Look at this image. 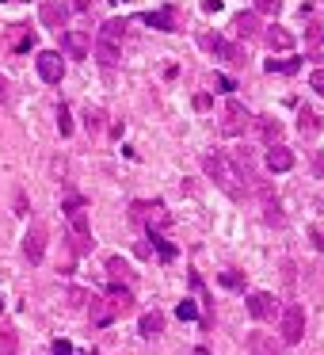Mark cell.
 <instances>
[{"instance_id": "obj_1", "label": "cell", "mask_w": 324, "mask_h": 355, "mask_svg": "<svg viewBox=\"0 0 324 355\" xmlns=\"http://www.w3.org/2000/svg\"><path fill=\"white\" fill-rule=\"evenodd\" d=\"M202 168H206V176L214 180L229 199H244V195H248V184H240L237 168L229 164V157H225V153H217V149H214V153H202Z\"/></svg>"}, {"instance_id": "obj_2", "label": "cell", "mask_w": 324, "mask_h": 355, "mask_svg": "<svg viewBox=\"0 0 324 355\" xmlns=\"http://www.w3.org/2000/svg\"><path fill=\"white\" fill-rule=\"evenodd\" d=\"M123 31H126V24L107 19V24L100 27V35H96V42H92L96 58H100L107 69H111V65H118V54H123Z\"/></svg>"}, {"instance_id": "obj_3", "label": "cell", "mask_w": 324, "mask_h": 355, "mask_svg": "<svg viewBox=\"0 0 324 355\" xmlns=\"http://www.w3.org/2000/svg\"><path fill=\"white\" fill-rule=\"evenodd\" d=\"M278 336H282V344H298V340L305 336V309L286 306L282 313H278Z\"/></svg>"}, {"instance_id": "obj_4", "label": "cell", "mask_w": 324, "mask_h": 355, "mask_svg": "<svg viewBox=\"0 0 324 355\" xmlns=\"http://www.w3.org/2000/svg\"><path fill=\"white\" fill-rule=\"evenodd\" d=\"M248 123H252V115L244 111V103H240V100H229V103H225V123H222V134H225V138H240V134L248 130Z\"/></svg>"}, {"instance_id": "obj_5", "label": "cell", "mask_w": 324, "mask_h": 355, "mask_svg": "<svg viewBox=\"0 0 324 355\" xmlns=\"http://www.w3.org/2000/svg\"><path fill=\"white\" fill-rule=\"evenodd\" d=\"M69 233H73V248H77V256H84L88 248H92V230H88L84 207H80V210H69Z\"/></svg>"}, {"instance_id": "obj_6", "label": "cell", "mask_w": 324, "mask_h": 355, "mask_svg": "<svg viewBox=\"0 0 324 355\" xmlns=\"http://www.w3.org/2000/svg\"><path fill=\"white\" fill-rule=\"evenodd\" d=\"M134 222H145L149 230H164L172 222L164 202H134Z\"/></svg>"}, {"instance_id": "obj_7", "label": "cell", "mask_w": 324, "mask_h": 355, "mask_svg": "<svg viewBox=\"0 0 324 355\" xmlns=\"http://www.w3.org/2000/svg\"><path fill=\"white\" fill-rule=\"evenodd\" d=\"M24 256L31 263H42V256H46V225L42 222H31V230L24 237Z\"/></svg>"}, {"instance_id": "obj_8", "label": "cell", "mask_w": 324, "mask_h": 355, "mask_svg": "<svg viewBox=\"0 0 324 355\" xmlns=\"http://www.w3.org/2000/svg\"><path fill=\"white\" fill-rule=\"evenodd\" d=\"M39 77L46 80V85H62L65 62H62V54H57V50H42V54H39Z\"/></svg>"}, {"instance_id": "obj_9", "label": "cell", "mask_w": 324, "mask_h": 355, "mask_svg": "<svg viewBox=\"0 0 324 355\" xmlns=\"http://www.w3.org/2000/svg\"><path fill=\"white\" fill-rule=\"evenodd\" d=\"M39 19L46 27H54V31H65V24H69V4H62V0H42Z\"/></svg>"}, {"instance_id": "obj_10", "label": "cell", "mask_w": 324, "mask_h": 355, "mask_svg": "<svg viewBox=\"0 0 324 355\" xmlns=\"http://www.w3.org/2000/svg\"><path fill=\"white\" fill-rule=\"evenodd\" d=\"M62 50L80 62V58L92 54V35H88V31H65V35H62Z\"/></svg>"}, {"instance_id": "obj_11", "label": "cell", "mask_w": 324, "mask_h": 355, "mask_svg": "<svg viewBox=\"0 0 324 355\" xmlns=\"http://www.w3.org/2000/svg\"><path fill=\"white\" fill-rule=\"evenodd\" d=\"M248 352L252 355H278L282 340H275L271 332H248Z\"/></svg>"}, {"instance_id": "obj_12", "label": "cell", "mask_w": 324, "mask_h": 355, "mask_svg": "<svg viewBox=\"0 0 324 355\" xmlns=\"http://www.w3.org/2000/svg\"><path fill=\"white\" fill-rule=\"evenodd\" d=\"M248 313L255 317V321H271V317L278 313V302L271 298V294H252V298H248Z\"/></svg>"}, {"instance_id": "obj_13", "label": "cell", "mask_w": 324, "mask_h": 355, "mask_svg": "<svg viewBox=\"0 0 324 355\" xmlns=\"http://www.w3.org/2000/svg\"><path fill=\"white\" fill-rule=\"evenodd\" d=\"M233 35H237L240 42L252 39V35H260V12H240V16L233 19Z\"/></svg>"}, {"instance_id": "obj_14", "label": "cell", "mask_w": 324, "mask_h": 355, "mask_svg": "<svg viewBox=\"0 0 324 355\" xmlns=\"http://www.w3.org/2000/svg\"><path fill=\"white\" fill-rule=\"evenodd\" d=\"M263 161H267L271 172H290L294 168V153L286 146H267V157H263Z\"/></svg>"}, {"instance_id": "obj_15", "label": "cell", "mask_w": 324, "mask_h": 355, "mask_svg": "<svg viewBox=\"0 0 324 355\" xmlns=\"http://www.w3.org/2000/svg\"><path fill=\"white\" fill-rule=\"evenodd\" d=\"M263 42H267V50H271V54H275V50H290V46H294V35L286 31V27L271 24L267 31H263Z\"/></svg>"}, {"instance_id": "obj_16", "label": "cell", "mask_w": 324, "mask_h": 355, "mask_svg": "<svg viewBox=\"0 0 324 355\" xmlns=\"http://www.w3.org/2000/svg\"><path fill=\"white\" fill-rule=\"evenodd\" d=\"M145 24H153V27H161V31H176L179 27V12L176 8H164V12H149V16H141Z\"/></svg>"}, {"instance_id": "obj_17", "label": "cell", "mask_w": 324, "mask_h": 355, "mask_svg": "<svg viewBox=\"0 0 324 355\" xmlns=\"http://www.w3.org/2000/svg\"><path fill=\"white\" fill-rule=\"evenodd\" d=\"M107 279H111V283H115V286H126V283H130V263H126V260H118V256H107Z\"/></svg>"}, {"instance_id": "obj_18", "label": "cell", "mask_w": 324, "mask_h": 355, "mask_svg": "<svg viewBox=\"0 0 324 355\" xmlns=\"http://www.w3.org/2000/svg\"><path fill=\"white\" fill-rule=\"evenodd\" d=\"M107 302H111V309H115V317H123V313H130V309H134V294L126 291V286H115Z\"/></svg>"}, {"instance_id": "obj_19", "label": "cell", "mask_w": 324, "mask_h": 355, "mask_svg": "<svg viewBox=\"0 0 324 355\" xmlns=\"http://www.w3.org/2000/svg\"><path fill=\"white\" fill-rule=\"evenodd\" d=\"M260 134H263V141H267V146H278V138H282V123H278V119H271V115H263L260 119Z\"/></svg>"}, {"instance_id": "obj_20", "label": "cell", "mask_w": 324, "mask_h": 355, "mask_svg": "<svg viewBox=\"0 0 324 355\" xmlns=\"http://www.w3.org/2000/svg\"><path fill=\"white\" fill-rule=\"evenodd\" d=\"M214 54L222 58V62H229V65H244V46H237V42H222Z\"/></svg>"}, {"instance_id": "obj_21", "label": "cell", "mask_w": 324, "mask_h": 355, "mask_svg": "<svg viewBox=\"0 0 324 355\" xmlns=\"http://www.w3.org/2000/svg\"><path fill=\"white\" fill-rule=\"evenodd\" d=\"M161 332H164V313L153 309V313L141 317V336H161Z\"/></svg>"}, {"instance_id": "obj_22", "label": "cell", "mask_w": 324, "mask_h": 355, "mask_svg": "<svg viewBox=\"0 0 324 355\" xmlns=\"http://www.w3.org/2000/svg\"><path fill=\"white\" fill-rule=\"evenodd\" d=\"M92 321H96V324H111V321H115V309H111V302L92 298Z\"/></svg>"}, {"instance_id": "obj_23", "label": "cell", "mask_w": 324, "mask_h": 355, "mask_svg": "<svg viewBox=\"0 0 324 355\" xmlns=\"http://www.w3.org/2000/svg\"><path fill=\"white\" fill-rule=\"evenodd\" d=\"M16 347H19L16 329H12V324H4V329H0V355H16Z\"/></svg>"}, {"instance_id": "obj_24", "label": "cell", "mask_w": 324, "mask_h": 355, "mask_svg": "<svg viewBox=\"0 0 324 355\" xmlns=\"http://www.w3.org/2000/svg\"><path fill=\"white\" fill-rule=\"evenodd\" d=\"M35 46V31L27 27H12V50H31Z\"/></svg>"}, {"instance_id": "obj_25", "label": "cell", "mask_w": 324, "mask_h": 355, "mask_svg": "<svg viewBox=\"0 0 324 355\" xmlns=\"http://www.w3.org/2000/svg\"><path fill=\"white\" fill-rule=\"evenodd\" d=\"M298 130L305 134V138H313V134L321 130V123H316V115H313V111H301V115H298Z\"/></svg>"}, {"instance_id": "obj_26", "label": "cell", "mask_w": 324, "mask_h": 355, "mask_svg": "<svg viewBox=\"0 0 324 355\" xmlns=\"http://www.w3.org/2000/svg\"><path fill=\"white\" fill-rule=\"evenodd\" d=\"M263 222L267 225H282V210H278V202H263Z\"/></svg>"}, {"instance_id": "obj_27", "label": "cell", "mask_w": 324, "mask_h": 355, "mask_svg": "<svg viewBox=\"0 0 324 355\" xmlns=\"http://www.w3.org/2000/svg\"><path fill=\"white\" fill-rule=\"evenodd\" d=\"M298 58H286V62H267V73H298Z\"/></svg>"}, {"instance_id": "obj_28", "label": "cell", "mask_w": 324, "mask_h": 355, "mask_svg": "<svg viewBox=\"0 0 324 355\" xmlns=\"http://www.w3.org/2000/svg\"><path fill=\"white\" fill-rule=\"evenodd\" d=\"M84 123H88V134H100V130H103V111H92V107H88Z\"/></svg>"}, {"instance_id": "obj_29", "label": "cell", "mask_w": 324, "mask_h": 355, "mask_svg": "<svg viewBox=\"0 0 324 355\" xmlns=\"http://www.w3.org/2000/svg\"><path fill=\"white\" fill-rule=\"evenodd\" d=\"M222 286H229V291H240V286H244V279H240V271H222Z\"/></svg>"}, {"instance_id": "obj_30", "label": "cell", "mask_w": 324, "mask_h": 355, "mask_svg": "<svg viewBox=\"0 0 324 355\" xmlns=\"http://www.w3.org/2000/svg\"><path fill=\"white\" fill-rule=\"evenodd\" d=\"M278 8H282V0H255V12L260 16H275Z\"/></svg>"}, {"instance_id": "obj_31", "label": "cell", "mask_w": 324, "mask_h": 355, "mask_svg": "<svg viewBox=\"0 0 324 355\" xmlns=\"http://www.w3.org/2000/svg\"><path fill=\"white\" fill-rule=\"evenodd\" d=\"M176 313H179V321H195V317H199V309H195V302H179Z\"/></svg>"}, {"instance_id": "obj_32", "label": "cell", "mask_w": 324, "mask_h": 355, "mask_svg": "<svg viewBox=\"0 0 324 355\" xmlns=\"http://www.w3.org/2000/svg\"><path fill=\"white\" fill-rule=\"evenodd\" d=\"M57 130H62V138H65V134L73 130V123H69V107H65V103H62V107H57Z\"/></svg>"}, {"instance_id": "obj_33", "label": "cell", "mask_w": 324, "mask_h": 355, "mask_svg": "<svg viewBox=\"0 0 324 355\" xmlns=\"http://www.w3.org/2000/svg\"><path fill=\"white\" fill-rule=\"evenodd\" d=\"M153 245H156V252H161V260H176V248L168 245V241H161V237H153Z\"/></svg>"}, {"instance_id": "obj_34", "label": "cell", "mask_w": 324, "mask_h": 355, "mask_svg": "<svg viewBox=\"0 0 324 355\" xmlns=\"http://www.w3.org/2000/svg\"><path fill=\"white\" fill-rule=\"evenodd\" d=\"M84 207V195H65V202H62V210L69 214V210H80Z\"/></svg>"}, {"instance_id": "obj_35", "label": "cell", "mask_w": 324, "mask_h": 355, "mask_svg": "<svg viewBox=\"0 0 324 355\" xmlns=\"http://www.w3.org/2000/svg\"><path fill=\"white\" fill-rule=\"evenodd\" d=\"M309 85H313V92L324 96V69H313V77H309Z\"/></svg>"}, {"instance_id": "obj_36", "label": "cell", "mask_w": 324, "mask_h": 355, "mask_svg": "<svg viewBox=\"0 0 324 355\" xmlns=\"http://www.w3.org/2000/svg\"><path fill=\"white\" fill-rule=\"evenodd\" d=\"M54 355H73V344H69V340H57V344H54Z\"/></svg>"}, {"instance_id": "obj_37", "label": "cell", "mask_w": 324, "mask_h": 355, "mask_svg": "<svg viewBox=\"0 0 324 355\" xmlns=\"http://www.w3.org/2000/svg\"><path fill=\"white\" fill-rule=\"evenodd\" d=\"M313 172L324 180V153H313Z\"/></svg>"}, {"instance_id": "obj_38", "label": "cell", "mask_w": 324, "mask_h": 355, "mask_svg": "<svg viewBox=\"0 0 324 355\" xmlns=\"http://www.w3.org/2000/svg\"><path fill=\"white\" fill-rule=\"evenodd\" d=\"M202 46H206V50H217V46H222V39H217V35H202Z\"/></svg>"}, {"instance_id": "obj_39", "label": "cell", "mask_w": 324, "mask_h": 355, "mask_svg": "<svg viewBox=\"0 0 324 355\" xmlns=\"http://www.w3.org/2000/svg\"><path fill=\"white\" fill-rule=\"evenodd\" d=\"M202 12H210V16H214V12H222V0H202Z\"/></svg>"}, {"instance_id": "obj_40", "label": "cell", "mask_w": 324, "mask_h": 355, "mask_svg": "<svg viewBox=\"0 0 324 355\" xmlns=\"http://www.w3.org/2000/svg\"><path fill=\"white\" fill-rule=\"evenodd\" d=\"M92 4H96V0H73L69 8H73V12H88V8H92Z\"/></svg>"}, {"instance_id": "obj_41", "label": "cell", "mask_w": 324, "mask_h": 355, "mask_svg": "<svg viewBox=\"0 0 324 355\" xmlns=\"http://www.w3.org/2000/svg\"><path fill=\"white\" fill-rule=\"evenodd\" d=\"M134 252H138V256H141V260H149V256H153V248H149V245H145V241H141V245H138V248H134Z\"/></svg>"}, {"instance_id": "obj_42", "label": "cell", "mask_w": 324, "mask_h": 355, "mask_svg": "<svg viewBox=\"0 0 324 355\" xmlns=\"http://www.w3.org/2000/svg\"><path fill=\"white\" fill-rule=\"evenodd\" d=\"M313 241H316V248H324V230L321 225H313Z\"/></svg>"}, {"instance_id": "obj_43", "label": "cell", "mask_w": 324, "mask_h": 355, "mask_svg": "<svg viewBox=\"0 0 324 355\" xmlns=\"http://www.w3.org/2000/svg\"><path fill=\"white\" fill-rule=\"evenodd\" d=\"M8 100V85H4V77H0V103Z\"/></svg>"}, {"instance_id": "obj_44", "label": "cell", "mask_w": 324, "mask_h": 355, "mask_svg": "<svg viewBox=\"0 0 324 355\" xmlns=\"http://www.w3.org/2000/svg\"><path fill=\"white\" fill-rule=\"evenodd\" d=\"M195 355H210V352H206V347H199V352H195Z\"/></svg>"}]
</instances>
